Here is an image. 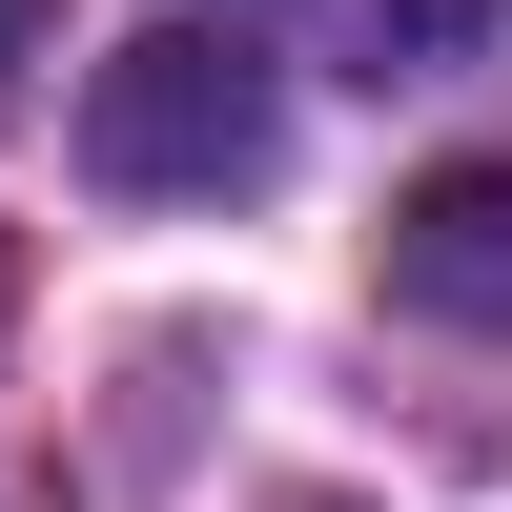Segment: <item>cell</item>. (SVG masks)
Wrapping results in <instances>:
<instances>
[{
  "instance_id": "1",
  "label": "cell",
  "mask_w": 512,
  "mask_h": 512,
  "mask_svg": "<svg viewBox=\"0 0 512 512\" xmlns=\"http://www.w3.org/2000/svg\"><path fill=\"white\" fill-rule=\"evenodd\" d=\"M267 164H287L267 41L144 21L123 62H82V185H123V205H226V185H267Z\"/></svg>"
},
{
  "instance_id": "2",
  "label": "cell",
  "mask_w": 512,
  "mask_h": 512,
  "mask_svg": "<svg viewBox=\"0 0 512 512\" xmlns=\"http://www.w3.org/2000/svg\"><path fill=\"white\" fill-rule=\"evenodd\" d=\"M390 308L410 328H512V144L431 164V185L390 205Z\"/></svg>"
},
{
  "instance_id": "3",
  "label": "cell",
  "mask_w": 512,
  "mask_h": 512,
  "mask_svg": "<svg viewBox=\"0 0 512 512\" xmlns=\"http://www.w3.org/2000/svg\"><path fill=\"white\" fill-rule=\"evenodd\" d=\"M512 0H349V41H369V82H410V41H492Z\"/></svg>"
},
{
  "instance_id": "4",
  "label": "cell",
  "mask_w": 512,
  "mask_h": 512,
  "mask_svg": "<svg viewBox=\"0 0 512 512\" xmlns=\"http://www.w3.org/2000/svg\"><path fill=\"white\" fill-rule=\"evenodd\" d=\"M41 21H62V0H0V82H21V41H41Z\"/></svg>"
}]
</instances>
